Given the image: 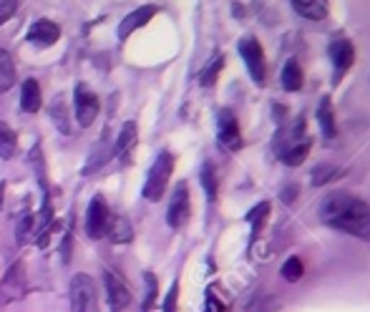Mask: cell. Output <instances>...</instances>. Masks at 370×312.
Returning <instances> with one entry per match:
<instances>
[{
    "instance_id": "cell-27",
    "label": "cell",
    "mask_w": 370,
    "mask_h": 312,
    "mask_svg": "<svg viewBox=\"0 0 370 312\" xmlns=\"http://www.w3.org/2000/svg\"><path fill=\"white\" fill-rule=\"evenodd\" d=\"M267 214H270V204L267 201H262V204H257V207L252 209L250 214H247V219L252 222V227H255V232H259L262 229V224H265Z\"/></svg>"
},
{
    "instance_id": "cell-31",
    "label": "cell",
    "mask_w": 370,
    "mask_h": 312,
    "mask_svg": "<svg viewBox=\"0 0 370 312\" xmlns=\"http://www.w3.org/2000/svg\"><path fill=\"white\" fill-rule=\"evenodd\" d=\"M18 10V0H0V26L8 23Z\"/></svg>"
},
{
    "instance_id": "cell-2",
    "label": "cell",
    "mask_w": 370,
    "mask_h": 312,
    "mask_svg": "<svg viewBox=\"0 0 370 312\" xmlns=\"http://www.w3.org/2000/svg\"><path fill=\"white\" fill-rule=\"evenodd\" d=\"M277 152L279 159L285 161L287 167H300L302 161L308 159L310 154V136L305 131V121L297 118L290 126H285L277 134Z\"/></svg>"
},
{
    "instance_id": "cell-17",
    "label": "cell",
    "mask_w": 370,
    "mask_h": 312,
    "mask_svg": "<svg viewBox=\"0 0 370 312\" xmlns=\"http://www.w3.org/2000/svg\"><path fill=\"white\" fill-rule=\"evenodd\" d=\"M317 118H320L325 139H333L337 129H335V111H333V101H330V96H322L320 109H317Z\"/></svg>"
},
{
    "instance_id": "cell-4",
    "label": "cell",
    "mask_w": 370,
    "mask_h": 312,
    "mask_svg": "<svg viewBox=\"0 0 370 312\" xmlns=\"http://www.w3.org/2000/svg\"><path fill=\"white\" fill-rule=\"evenodd\" d=\"M68 297H71V312H98V284L86 272L73 275Z\"/></svg>"
},
{
    "instance_id": "cell-28",
    "label": "cell",
    "mask_w": 370,
    "mask_h": 312,
    "mask_svg": "<svg viewBox=\"0 0 370 312\" xmlns=\"http://www.w3.org/2000/svg\"><path fill=\"white\" fill-rule=\"evenodd\" d=\"M224 66V58L222 56H216L214 61L207 66V68L202 71V86H212L216 81V76H219V71H222Z\"/></svg>"
},
{
    "instance_id": "cell-25",
    "label": "cell",
    "mask_w": 370,
    "mask_h": 312,
    "mask_svg": "<svg viewBox=\"0 0 370 312\" xmlns=\"http://www.w3.org/2000/svg\"><path fill=\"white\" fill-rule=\"evenodd\" d=\"M202 187L204 192H207V196H210V201L216 199V172L214 167H212V161H207L202 167Z\"/></svg>"
},
{
    "instance_id": "cell-1",
    "label": "cell",
    "mask_w": 370,
    "mask_h": 312,
    "mask_svg": "<svg viewBox=\"0 0 370 312\" xmlns=\"http://www.w3.org/2000/svg\"><path fill=\"white\" fill-rule=\"evenodd\" d=\"M320 219L328 227L340 229L358 239H370V207L360 196L348 192H333L322 199Z\"/></svg>"
},
{
    "instance_id": "cell-16",
    "label": "cell",
    "mask_w": 370,
    "mask_h": 312,
    "mask_svg": "<svg viewBox=\"0 0 370 312\" xmlns=\"http://www.w3.org/2000/svg\"><path fill=\"white\" fill-rule=\"evenodd\" d=\"M293 8L308 21H325L328 18V0H293Z\"/></svg>"
},
{
    "instance_id": "cell-3",
    "label": "cell",
    "mask_w": 370,
    "mask_h": 312,
    "mask_svg": "<svg viewBox=\"0 0 370 312\" xmlns=\"http://www.w3.org/2000/svg\"><path fill=\"white\" fill-rule=\"evenodd\" d=\"M172 172H174V156L169 152H161L154 159V164H151V169H149L147 181H144V199L159 201L169 187Z\"/></svg>"
},
{
    "instance_id": "cell-14",
    "label": "cell",
    "mask_w": 370,
    "mask_h": 312,
    "mask_svg": "<svg viewBox=\"0 0 370 312\" xmlns=\"http://www.w3.org/2000/svg\"><path fill=\"white\" fill-rule=\"evenodd\" d=\"M156 15V6H144V8H136L133 13H129L121 21V26H119V38L124 41V38H129V35L133 33L136 28H141V26H147L151 18Z\"/></svg>"
},
{
    "instance_id": "cell-18",
    "label": "cell",
    "mask_w": 370,
    "mask_h": 312,
    "mask_svg": "<svg viewBox=\"0 0 370 312\" xmlns=\"http://www.w3.org/2000/svg\"><path fill=\"white\" fill-rule=\"evenodd\" d=\"M106 235L111 237V242L126 244V242H131L133 229H131V224H129L126 217H111V222H109V232H106Z\"/></svg>"
},
{
    "instance_id": "cell-9",
    "label": "cell",
    "mask_w": 370,
    "mask_h": 312,
    "mask_svg": "<svg viewBox=\"0 0 370 312\" xmlns=\"http://www.w3.org/2000/svg\"><path fill=\"white\" fill-rule=\"evenodd\" d=\"M104 290H106V300H109L111 312H124L126 307L131 305V292H129L126 282L116 272H111V270L104 272Z\"/></svg>"
},
{
    "instance_id": "cell-5",
    "label": "cell",
    "mask_w": 370,
    "mask_h": 312,
    "mask_svg": "<svg viewBox=\"0 0 370 312\" xmlns=\"http://www.w3.org/2000/svg\"><path fill=\"white\" fill-rule=\"evenodd\" d=\"M239 56H242V61H245L252 81H255V84H259V86L265 84L267 63H265V51H262V46H259L257 38H252V35L242 38V41H239Z\"/></svg>"
},
{
    "instance_id": "cell-6",
    "label": "cell",
    "mask_w": 370,
    "mask_h": 312,
    "mask_svg": "<svg viewBox=\"0 0 370 312\" xmlns=\"http://www.w3.org/2000/svg\"><path fill=\"white\" fill-rule=\"evenodd\" d=\"M216 136H219V144H222L227 152H239V149H242L239 121L230 109H222L219 116H216Z\"/></svg>"
},
{
    "instance_id": "cell-10",
    "label": "cell",
    "mask_w": 370,
    "mask_h": 312,
    "mask_svg": "<svg viewBox=\"0 0 370 312\" xmlns=\"http://www.w3.org/2000/svg\"><path fill=\"white\" fill-rule=\"evenodd\" d=\"M330 58H333V68H335V78L333 81H340L342 73L353 66L355 61V48H353V43L345 38V35H337L335 41L330 43Z\"/></svg>"
},
{
    "instance_id": "cell-26",
    "label": "cell",
    "mask_w": 370,
    "mask_h": 312,
    "mask_svg": "<svg viewBox=\"0 0 370 312\" xmlns=\"http://www.w3.org/2000/svg\"><path fill=\"white\" fill-rule=\"evenodd\" d=\"M144 282H147V297H144L141 312H149L151 307H154V300H156V292H159V287H156V277L151 275V272H147V275H144Z\"/></svg>"
},
{
    "instance_id": "cell-13",
    "label": "cell",
    "mask_w": 370,
    "mask_h": 312,
    "mask_svg": "<svg viewBox=\"0 0 370 312\" xmlns=\"http://www.w3.org/2000/svg\"><path fill=\"white\" fill-rule=\"evenodd\" d=\"M136 139H139V126H136V121H126V124L121 126L119 139L113 144V154H116L121 161H129L133 146H136Z\"/></svg>"
},
{
    "instance_id": "cell-8",
    "label": "cell",
    "mask_w": 370,
    "mask_h": 312,
    "mask_svg": "<svg viewBox=\"0 0 370 312\" xmlns=\"http://www.w3.org/2000/svg\"><path fill=\"white\" fill-rule=\"evenodd\" d=\"M109 222H111V212L106 207L104 196H93L86 212V235L91 239H101L109 232Z\"/></svg>"
},
{
    "instance_id": "cell-24",
    "label": "cell",
    "mask_w": 370,
    "mask_h": 312,
    "mask_svg": "<svg viewBox=\"0 0 370 312\" xmlns=\"http://www.w3.org/2000/svg\"><path fill=\"white\" fill-rule=\"evenodd\" d=\"M111 154H113V149H109L106 144H98L96 146V152L91 154V159H89V167L84 169V174H93L96 169H101L106 164V161L111 159Z\"/></svg>"
},
{
    "instance_id": "cell-12",
    "label": "cell",
    "mask_w": 370,
    "mask_h": 312,
    "mask_svg": "<svg viewBox=\"0 0 370 312\" xmlns=\"http://www.w3.org/2000/svg\"><path fill=\"white\" fill-rule=\"evenodd\" d=\"M58 38H61V28H58L53 21H46V18H43V21H35L28 30V41L33 43V46H38V48H50Z\"/></svg>"
},
{
    "instance_id": "cell-15",
    "label": "cell",
    "mask_w": 370,
    "mask_h": 312,
    "mask_svg": "<svg viewBox=\"0 0 370 312\" xmlns=\"http://www.w3.org/2000/svg\"><path fill=\"white\" fill-rule=\"evenodd\" d=\"M41 86L35 78H26L23 81V89H21V109L26 113H35L41 109Z\"/></svg>"
},
{
    "instance_id": "cell-23",
    "label": "cell",
    "mask_w": 370,
    "mask_h": 312,
    "mask_svg": "<svg viewBox=\"0 0 370 312\" xmlns=\"http://www.w3.org/2000/svg\"><path fill=\"white\" fill-rule=\"evenodd\" d=\"M3 287H6V290H10V295H8V297L21 295V290H23V264L21 262H15L13 267H10V272H8L6 279H3Z\"/></svg>"
},
{
    "instance_id": "cell-20",
    "label": "cell",
    "mask_w": 370,
    "mask_h": 312,
    "mask_svg": "<svg viewBox=\"0 0 370 312\" xmlns=\"http://www.w3.org/2000/svg\"><path fill=\"white\" fill-rule=\"evenodd\" d=\"M15 84V66H13V58L8 51L0 48V93H6L10 91Z\"/></svg>"
},
{
    "instance_id": "cell-33",
    "label": "cell",
    "mask_w": 370,
    "mask_h": 312,
    "mask_svg": "<svg viewBox=\"0 0 370 312\" xmlns=\"http://www.w3.org/2000/svg\"><path fill=\"white\" fill-rule=\"evenodd\" d=\"M337 174H340L337 169H325V167H320L317 172L313 174V181H315V184H325V181H330L333 176H337Z\"/></svg>"
},
{
    "instance_id": "cell-29",
    "label": "cell",
    "mask_w": 370,
    "mask_h": 312,
    "mask_svg": "<svg viewBox=\"0 0 370 312\" xmlns=\"http://www.w3.org/2000/svg\"><path fill=\"white\" fill-rule=\"evenodd\" d=\"M282 277L287 279V282H295V279L302 277V262L297 259V257H290L285 262V267H282Z\"/></svg>"
},
{
    "instance_id": "cell-21",
    "label": "cell",
    "mask_w": 370,
    "mask_h": 312,
    "mask_svg": "<svg viewBox=\"0 0 370 312\" xmlns=\"http://www.w3.org/2000/svg\"><path fill=\"white\" fill-rule=\"evenodd\" d=\"M15 149H18L15 131L8 124H3V121H0V159H13Z\"/></svg>"
},
{
    "instance_id": "cell-30",
    "label": "cell",
    "mask_w": 370,
    "mask_h": 312,
    "mask_svg": "<svg viewBox=\"0 0 370 312\" xmlns=\"http://www.w3.org/2000/svg\"><path fill=\"white\" fill-rule=\"evenodd\" d=\"M33 227H35V219L30 214H26V217H21V222H18V227H15V239L18 242H26L30 237V232H33Z\"/></svg>"
},
{
    "instance_id": "cell-7",
    "label": "cell",
    "mask_w": 370,
    "mask_h": 312,
    "mask_svg": "<svg viewBox=\"0 0 370 312\" xmlns=\"http://www.w3.org/2000/svg\"><path fill=\"white\" fill-rule=\"evenodd\" d=\"M189 214H192V201H189V187L187 184H176L172 201H169L167 209V224L172 229H182L189 222Z\"/></svg>"
},
{
    "instance_id": "cell-11",
    "label": "cell",
    "mask_w": 370,
    "mask_h": 312,
    "mask_svg": "<svg viewBox=\"0 0 370 312\" xmlns=\"http://www.w3.org/2000/svg\"><path fill=\"white\" fill-rule=\"evenodd\" d=\"M76 118H78V124L84 126V129H89V126L96 121L98 116V98L93 96L91 91H89V86L84 84H78L76 86Z\"/></svg>"
},
{
    "instance_id": "cell-22",
    "label": "cell",
    "mask_w": 370,
    "mask_h": 312,
    "mask_svg": "<svg viewBox=\"0 0 370 312\" xmlns=\"http://www.w3.org/2000/svg\"><path fill=\"white\" fill-rule=\"evenodd\" d=\"M50 118H53V124L61 134H71V121H68V109L63 104V98H56L53 104H50Z\"/></svg>"
},
{
    "instance_id": "cell-32",
    "label": "cell",
    "mask_w": 370,
    "mask_h": 312,
    "mask_svg": "<svg viewBox=\"0 0 370 312\" xmlns=\"http://www.w3.org/2000/svg\"><path fill=\"white\" fill-rule=\"evenodd\" d=\"M176 297H179V284L174 282L164 297V312H176Z\"/></svg>"
},
{
    "instance_id": "cell-19",
    "label": "cell",
    "mask_w": 370,
    "mask_h": 312,
    "mask_svg": "<svg viewBox=\"0 0 370 312\" xmlns=\"http://www.w3.org/2000/svg\"><path fill=\"white\" fill-rule=\"evenodd\" d=\"M282 89L285 91H300L302 89V66L295 58L285 63L282 68Z\"/></svg>"
}]
</instances>
